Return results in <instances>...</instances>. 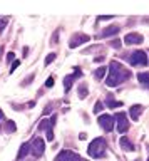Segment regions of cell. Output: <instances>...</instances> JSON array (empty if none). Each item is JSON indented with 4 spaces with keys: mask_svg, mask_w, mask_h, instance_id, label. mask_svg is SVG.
Listing matches in <instances>:
<instances>
[{
    "mask_svg": "<svg viewBox=\"0 0 149 161\" xmlns=\"http://www.w3.org/2000/svg\"><path fill=\"white\" fill-rule=\"evenodd\" d=\"M119 29H121L119 25H111V27H106V29H104L101 35H102V37H109V35H116V34L119 32Z\"/></svg>",
    "mask_w": 149,
    "mask_h": 161,
    "instance_id": "obj_14",
    "label": "cell"
},
{
    "mask_svg": "<svg viewBox=\"0 0 149 161\" xmlns=\"http://www.w3.org/2000/svg\"><path fill=\"white\" fill-rule=\"evenodd\" d=\"M129 77H131V72H129L124 65L119 64L117 60H112V62L109 64V75H107V80H106V84L109 87H116V86H119L121 82H124V80H127Z\"/></svg>",
    "mask_w": 149,
    "mask_h": 161,
    "instance_id": "obj_1",
    "label": "cell"
},
{
    "mask_svg": "<svg viewBox=\"0 0 149 161\" xmlns=\"http://www.w3.org/2000/svg\"><path fill=\"white\" fill-rule=\"evenodd\" d=\"M19 64H20V62H19V60H15V62L12 64V69H10V72H13V70H15V69L19 67Z\"/></svg>",
    "mask_w": 149,
    "mask_h": 161,
    "instance_id": "obj_25",
    "label": "cell"
},
{
    "mask_svg": "<svg viewBox=\"0 0 149 161\" xmlns=\"http://www.w3.org/2000/svg\"><path fill=\"white\" fill-rule=\"evenodd\" d=\"M142 111H144L142 106H141V104H136V106H131V111H129V114H131V118H132L134 121H137L139 118H141Z\"/></svg>",
    "mask_w": 149,
    "mask_h": 161,
    "instance_id": "obj_12",
    "label": "cell"
},
{
    "mask_svg": "<svg viewBox=\"0 0 149 161\" xmlns=\"http://www.w3.org/2000/svg\"><path fill=\"white\" fill-rule=\"evenodd\" d=\"M44 149H45V144H44V141L40 138H35V139L32 141L30 151H32V154L35 156V158H39V156L44 154Z\"/></svg>",
    "mask_w": 149,
    "mask_h": 161,
    "instance_id": "obj_6",
    "label": "cell"
},
{
    "mask_svg": "<svg viewBox=\"0 0 149 161\" xmlns=\"http://www.w3.org/2000/svg\"><path fill=\"white\" fill-rule=\"evenodd\" d=\"M56 119H57V116L54 114L51 119H42L40 123H39V131H45V133H47V139H49V141H54V131H52V126L56 124Z\"/></svg>",
    "mask_w": 149,
    "mask_h": 161,
    "instance_id": "obj_3",
    "label": "cell"
},
{
    "mask_svg": "<svg viewBox=\"0 0 149 161\" xmlns=\"http://www.w3.org/2000/svg\"><path fill=\"white\" fill-rule=\"evenodd\" d=\"M119 45H121V44H119V40H114V42H112V47H119Z\"/></svg>",
    "mask_w": 149,
    "mask_h": 161,
    "instance_id": "obj_29",
    "label": "cell"
},
{
    "mask_svg": "<svg viewBox=\"0 0 149 161\" xmlns=\"http://www.w3.org/2000/svg\"><path fill=\"white\" fill-rule=\"evenodd\" d=\"M137 79L141 80V84H142V86H146V87H149V74H146V72H141V74H137Z\"/></svg>",
    "mask_w": 149,
    "mask_h": 161,
    "instance_id": "obj_16",
    "label": "cell"
},
{
    "mask_svg": "<svg viewBox=\"0 0 149 161\" xmlns=\"http://www.w3.org/2000/svg\"><path fill=\"white\" fill-rule=\"evenodd\" d=\"M56 55H57L56 52H52V54H49V55H47V59H45V65H49V64H51V62H52V60H54V59H56Z\"/></svg>",
    "mask_w": 149,
    "mask_h": 161,
    "instance_id": "obj_21",
    "label": "cell"
},
{
    "mask_svg": "<svg viewBox=\"0 0 149 161\" xmlns=\"http://www.w3.org/2000/svg\"><path fill=\"white\" fill-rule=\"evenodd\" d=\"M74 69H76V70H74V74L67 75V77L64 79V89H66V92L72 87V82H74V80L79 79V77H82V70L79 69V67H74Z\"/></svg>",
    "mask_w": 149,
    "mask_h": 161,
    "instance_id": "obj_9",
    "label": "cell"
},
{
    "mask_svg": "<svg viewBox=\"0 0 149 161\" xmlns=\"http://www.w3.org/2000/svg\"><path fill=\"white\" fill-rule=\"evenodd\" d=\"M30 153V144L29 143H24L20 146V151H19V154H17V159H22V158H25V154Z\"/></svg>",
    "mask_w": 149,
    "mask_h": 161,
    "instance_id": "obj_15",
    "label": "cell"
},
{
    "mask_svg": "<svg viewBox=\"0 0 149 161\" xmlns=\"http://www.w3.org/2000/svg\"><path fill=\"white\" fill-rule=\"evenodd\" d=\"M106 149H107V144H106V139L104 138H97L94 139L91 144H89V156L92 158H102L106 154Z\"/></svg>",
    "mask_w": 149,
    "mask_h": 161,
    "instance_id": "obj_2",
    "label": "cell"
},
{
    "mask_svg": "<svg viewBox=\"0 0 149 161\" xmlns=\"http://www.w3.org/2000/svg\"><path fill=\"white\" fill-rule=\"evenodd\" d=\"M147 149H149V146H147Z\"/></svg>",
    "mask_w": 149,
    "mask_h": 161,
    "instance_id": "obj_31",
    "label": "cell"
},
{
    "mask_svg": "<svg viewBox=\"0 0 149 161\" xmlns=\"http://www.w3.org/2000/svg\"><path fill=\"white\" fill-rule=\"evenodd\" d=\"M106 72H107V67H99L96 72H94V77H96L97 80H101L104 75H106Z\"/></svg>",
    "mask_w": 149,
    "mask_h": 161,
    "instance_id": "obj_17",
    "label": "cell"
},
{
    "mask_svg": "<svg viewBox=\"0 0 149 161\" xmlns=\"http://www.w3.org/2000/svg\"><path fill=\"white\" fill-rule=\"evenodd\" d=\"M147 161H149V159H147Z\"/></svg>",
    "mask_w": 149,
    "mask_h": 161,
    "instance_id": "obj_32",
    "label": "cell"
},
{
    "mask_svg": "<svg viewBox=\"0 0 149 161\" xmlns=\"http://www.w3.org/2000/svg\"><path fill=\"white\" fill-rule=\"evenodd\" d=\"M74 159H76V153L71 151V149L61 151V153L57 154V158H56V161H74Z\"/></svg>",
    "mask_w": 149,
    "mask_h": 161,
    "instance_id": "obj_11",
    "label": "cell"
},
{
    "mask_svg": "<svg viewBox=\"0 0 149 161\" xmlns=\"http://www.w3.org/2000/svg\"><path fill=\"white\" fill-rule=\"evenodd\" d=\"M79 97L81 99L87 97V86L86 84H81V87H79Z\"/></svg>",
    "mask_w": 149,
    "mask_h": 161,
    "instance_id": "obj_18",
    "label": "cell"
},
{
    "mask_svg": "<svg viewBox=\"0 0 149 161\" xmlns=\"http://www.w3.org/2000/svg\"><path fill=\"white\" fill-rule=\"evenodd\" d=\"M119 144H121V149H124V151H134V144L129 141L127 136H121Z\"/></svg>",
    "mask_w": 149,
    "mask_h": 161,
    "instance_id": "obj_13",
    "label": "cell"
},
{
    "mask_svg": "<svg viewBox=\"0 0 149 161\" xmlns=\"http://www.w3.org/2000/svg\"><path fill=\"white\" fill-rule=\"evenodd\" d=\"M114 121L117 123V131L121 134H124L126 131L129 129V121H127V116L126 113H116V116H112Z\"/></svg>",
    "mask_w": 149,
    "mask_h": 161,
    "instance_id": "obj_5",
    "label": "cell"
},
{
    "mask_svg": "<svg viewBox=\"0 0 149 161\" xmlns=\"http://www.w3.org/2000/svg\"><path fill=\"white\" fill-rule=\"evenodd\" d=\"M45 86H47V87H52V86H54V77H49L47 82H45Z\"/></svg>",
    "mask_w": 149,
    "mask_h": 161,
    "instance_id": "obj_24",
    "label": "cell"
},
{
    "mask_svg": "<svg viewBox=\"0 0 149 161\" xmlns=\"http://www.w3.org/2000/svg\"><path fill=\"white\" fill-rule=\"evenodd\" d=\"M5 129H7V133H13V131L17 129V126L13 124V121H7V124H5Z\"/></svg>",
    "mask_w": 149,
    "mask_h": 161,
    "instance_id": "obj_20",
    "label": "cell"
},
{
    "mask_svg": "<svg viewBox=\"0 0 149 161\" xmlns=\"http://www.w3.org/2000/svg\"><path fill=\"white\" fill-rule=\"evenodd\" d=\"M109 97H107V106L109 108H119V106H122V103H116V101H112L111 99V94H107Z\"/></svg>",
    "mask_w": 149,
    "mask_h": 161,
    "instance_id": "obj_19",
    "label": "cell"
},
{
    "mask_svg": "<svg viewBox=\"0 0 149 161\" xmlns=\"http://www.w3.org/2000/svg\"><path fill=\"white\" fill-rule=\"evenodd\" d=\"M129 62L132 65H146L147 64V54L142 50H136V52L129 54Z\"/></svg>",
    "mask_w": 149,
    "mask_h": 161,
    "instance_id": "obj_4",
    "label": "cell"
},
{
    "mask_svg": "<svg viewBox=\"0 0 149 161\" xmlns=\"http://www.w3.org/2000/svg\"><path fill=\"white\" fill-rule=\"evenodd\" d=\"M74 161H87V159H84V158H81L79 154H76V159H74Z\"/></svg>",
    "mask_w": 149,
    "mask_h": 161,
    "instance_id": "obj_28",
    "label": "cell"
},
{
    "mask_svg": "<svg viewBox=\"0 0 149 161\" xmlns=\"http://www.w3.org/2000/svg\"><path fill=\"white\" fill-rule=\"evenodd\" d=\"M89 40H91V37H89V35H86V34H76V35L71 39V42H69V47H71V49H76V47H79V45L89 42Z\"/></svg>",
    "mask_w": 149,
    "mask_h": 161,
    "instance_id": "obj_7",
    "label": "cell"
},
{
    "mask_svg": "<svg viewBox=\"0 0 149 161\" xmlns=\"http://www.w3.org/2000/svg\"><path fill=\"white\" fill-rule=\"evenodd\" d=\"M7 22H8V19H2V20H0V34H2L3 29L7 27Z\"/></svg>",
    "mask_w": 149,
    "mask_h": 161,
    "instance_id": "obj_22",
    "label": "cell"
},
{
    "mask_svg": "<svg viewBox=\"0 0 149 161\" xmlns=\"http://www.w3.org/2000/svg\"><path fill=\"white\" fill-rule=\"evenodd\" d=\"M114 15H102V17H99V20H106V19H112Z\"/></svg>",
    "mask_w": 149,
    "mask_h": 161,
    "instance_id": "obj_26",
    "label": "cell"
},
{
    "mask_svg": "<svg viewBox=\"0 0 149 161\" xmlns=\"http://www.w3.org/2000/svg\"><path fill=\"white\" fill-rule=\"evenodd\" d=\"M3 118V113H2V109H0V119H2Z\"/></svg>",
    "mask_w": 149,
    "mask_h": 161,
    "instance_id": "obj_30",
    "label": "cell"
},
{
    "mask_svg": "<svg viewBox=\"0 0 149 161\" xmlns=\"http://www.w3.org/2000/svg\"><path fill=\"white\" fill-rule=\"evenodd\" d=\"M101 111H102V103H101V101H97L96 106H94V113H101Z\"/></svg>",
    "mask_w": 149,
    "mask_h": 161,
    "instance_id": "obj_23",
    "label": "cell"
},
{
    "mask_svg": "<svg viewBox=\"0 0 149 161\" xmlns=\"http://www.w3.org/2000/svg\"><path fill=\"white\" fill-rule=\"evenodd\" d=\"M99 124H101L102 129H106L109 133V131L114 129V118L109 114H102V116H99Z\"/></svg>",
    "mask_w": 149,
    "mask_h": 161,
    "instance_id": "obj_8",
    "label": "cell"
},
{
    "mask_svg": "<svg viewBox=\"0 0 149 161\" xmlns=\"http://www.w3.org/2000/svg\"><path fill=\"white\" fill-rule=\"evenodd\" d=\"M13 59V52H8L7 54V60H12Z\"/></svg>",
    "mask_w": 149,
    "mask_h": 161,
    "instance_id": "obj_27",
    "label": "cell"
},
{
    "mask_svg": "<svg viewBox=\"0 0 149 161\" xmlns=\"http://www.w3.org/2000/svg\"><path fill=\"white\" fill-rule=\"evenodd\" d=\"M142 35L141 34H136V32H131V34H127L126 37H124V44H127V45H132V44H141L142 42Z\"/></svg>",
    "mask_w": 149,
    "mask_h": 161,
    "instance_id": "obj_10",
    "label": "cell"
}]
</instances>
